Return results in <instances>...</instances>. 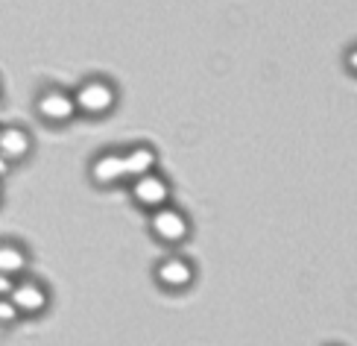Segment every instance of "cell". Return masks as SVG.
I'll use <instances>...</instances> for the list:
<instances>
[{
    "label": "cell",
    "instance_id": "cell-1",
    "mask_svg": "<svg viewBox=\"0 0 357 346\" xmlns=\"http://www.w3.org/2000/svg\"><path fill=\"white\" fill-rule=\"evenodd\" d=\"M73 103H77L79 115L106 117L117 106V88L109 80H102V77H91V80H85L77 92H73Z\"/></svg>",
    "mask_w": 357,
    "mask_h": 346
},
{
    "label": "cell",
    "instance_id": "cell-2",
    "mask_svg": "<svg viewBox=\"0 0 357 346\" xmlns=\"http://www.w3.org/2000/svg\"><path fill=\"white\" fill-rule=\"evenodd\" d=\"M150 232L161 244L178 247L190 238V220L185 212H178L176 206H161L155 212H150Z\"/></svg>",
    "mask_w": 357,
    "mask_h": 346
},
{
    "label": "cell",
    "instance_id": "cell-3",
    "mask_svg": "<svg viewBox=\"0 0 357 346\" xmlns=\"http://www.w3.org/2000/svg\"><path fill=\"white\" fill-rule=\"evenodd\" d=\"M36 115L44 120V124H53V127H62L68 120H73L77 112V103H73V94L65 92V88H41L38 97H36Z\"/></svg>",
    "mask_w": 357,
    "mask_h": 346
},
{
    "label": "cell",
    "instance_id": "cell-4",
    "mask_svg": "<svg viewBox=\"0 0 357 346\" xmlns=\"http://www.w3.org/2000/svg\"><path fill=\"white\" fill-rule=\"evenodd\" d=\"M9 299L15 303L21 317H38V314H44L50 305V291H47V284H41L38 279L24 273V276L15 279V288H12Z\"/></svg>",
    "mask_w": 357,
    "mask_h": 346
},
{
    "label": "cell",
    "instance_id": "cell-5",
    "mask_svg": "<svg viewBox=\"0 0 357 346\" xmlns=\"http://www.w3.org/2000/svg\"><path fill=\"white\" fill-rule=\"evenodd\" d=\"M129 194L141 208L146 212H155L161 206H170V197H173V188L170 182L161 173H144L138 179H129Z\"/></svg>",
    "mask_w": 357,
    "mask_h": 346
},
{
    "label": "cell",
    "instance_id": "cell-6",
    "mask_svg": "<svg viewBox=\"0 0 357 346\" xmlns=\"http://www.w3.org/2000/svg\"><path fill=\"white\" fill-rule=\"evenodd\" d=\"M197 279V267L185 255H167L155 264V282L167 291H185Z\"/></svg>",
    "mask_w": 357,
    "mask_h": 346
},
{
    "label": "cell",
    "instance_id": "cell-7",
    "mask_svg": "<svg viewBox=\"0 0 357 346\" xmlns=\"http://www.w3.org/2000/svg\"><path fill=\"white\" fill-rule=\"evenodd\" d=\"M91 182L100 188H114L126 182V168H123V153L106 150L91 161Z\"/></svg>",
    "mask_w": 357,
    "mask_h": 346
},
{
    "label": "cell",
    "instance_id": "cell-8",
    "mask_svg": "<svg viewBox=\"0 0 357 346\" xmlns=\"http://www.w3.org/2000/svg\"><path fill=\"white\" fill-rule=\"evenodd\" d=\"M29 153H33V135L24 127L18 124L0 127V156L12 164H18V161H26Z\"/></svg>",
    "mask_w": 357,
    "mask_h": 346
},
{
    "label": "cell",
    "instance_id": "cell-9",
    "mask_svg": "<svg viewBox=\"0 0 357 346\" xmlns=\"http://www.w3.org/2000/svg\"><path fill=\"white\" fill-rule=\"evenodd\" d=\"M123 168H126V179H138L144 173H153L158 168V153L150 144H135L123 153Z\"/></svg>",
    "mask_w": 357,
    "mask_h": 346
},
{
    "label": "cell",
    "instance_id": "cell-10",
    "mask_svg": "<svg viewBox=\"0 0 357 346\" xmlns=\"http://www.w3.org/2000/svg\"><path fill=\"white\" fill-rule=\"evenodd\" d=\"M29 267V252L18 244V240H0V273L6 276H24Z\"/></svg>",
    "mask_w": 357,
    "mask_h": 346
},
{
    "label": "cell",
    "instance_id": "cell-11",
    "mask_svg": "<svg viewBox=\"0 0 357 346\" xmlns=\"http://www.w3.org/2000/svg\"><path fill=\"white\" fill-rule=\"evenodd\" d=\"M18 320H21V314H18V308H15V303L9 296H0V326H12Z\"/></svg>",
    "mask_w": 357,
    "mask_h": 346
},
{
    "label": "cell",
    "instance_id": "cell-12",
    "mask_svg": "<svg viewBox=\"0 0 357 346\" xmlns=\"http://www.w3.org/2000/svg\"><path fill=\"white\" fill-rule=\"evenodd\" d=\"M15 288V276H6V273H0V296H9Z\"/></svg>",
    "mask_w": 357,
    "mask_h": 346
},
{
    "label": "cell",
    "instance_id": "cell-13",
    "mask_svg": "<svg viewBox=\"0 0 357 346\" xmlns=\"http://www.w3.org/2000/svg\"><path fill=\"white\" fill-rule=\"evenodd\" d=\"M346 62H349V68H351V71L357 73V48H351V50H349V56H346Z\"/></svg>",
    "mask_w": 357,
    "mask_h": 346
},
{
    "label": "cell",
    "instance_id": "cell-14",
    "mask_svg": "<svg viewBox=\"0 0 357 346\" xmlns=\"http://www.w3.org/2000/svg\"><path fill=\"white\" fill-rule=\"evenodd\" d=\"M9 171H12V161H6L3 156H0V179H3V176H6Z\"/></svg>",
    "mask_w": 357,
    "mask_h": 346
},
{
    "label": "cell",
    "instance_id": "cell-15",
    "mask_svg": "<svg viewBox=\"0 0 357 346\" xmlns=\"http://www.w3.org/2000/svg\"><path fill=\"white\" fill-rule=\"evenodd\" d=\"M0 203H3V191H0Z\"/></svg>",
    "mask_w": 357,
    "mask_h": 346
}]
</instances>
